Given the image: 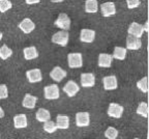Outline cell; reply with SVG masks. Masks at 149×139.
<instances>
[{
  "mask_svg": "<svg viewBox=\"0 0 149 139\" xmlns=\"http://www.w3.org/2000/svg\"><path fill=\"white\" fill-rule=\"evenodd\" d=\"M68 41H70V34L66 30L58 31V32L54 33L52 37V43L62 47L66 46L68 44Z\"/></svg>",
  "mask_w": 149,
  "mask_h": 139,
  "instance_id": "obj_1",
  "label": "cell"
},
{
  "mask_svg": "<svg viewBox=\"0 0 149 139\" xmlns=\"http://www.w3.org/2000/svg\"><path fill=\"white\" fill-rule=\"evenodd\" d=\"M44 95L47 100H57L60 97V91L57 84H51L44 88Z\"/></svg>",
  "mask_w": 149,
  "mask_h": 139,
  "instance_id": "obj_2",
  "label": "cell"
},
{
  "mask_svg": "<svg viewBox=\"0 0 149 139\" xmlns=\"http://www.w3.org/2000/svg\"><path fill=\"white\" fill-rule=\"evenodd\" d=\"M68 63L70 69H80L83 67V56L81 53H70L68 55Z\"/></svg>",
  "mask_w": 149,
  "mask_h": 139,
  "instance_id": "obj_3",
  "label": "cell"
},
{
  "mask_svg": "<svg viewBox=\"0 0 149 139\" xmlns=\"http://www.w3.org/2000/svg\"><path fill=\"white\" fill-rule=\"evenodd\" d=\"M54 25L56 27L62 29V30L68 31L70 28V18L66 14H64V13H61V14H59L58 18L55 20Z\"/></svg>",
  "mask_w": 149,
  "mask_h": 139,
  "instance_id": "obj_4",
  "label": "cell"
},
{
  "mask_svg": "<svg viewBox=\"0 0 149 139\" xmlns=\"http://www.w3.org/2000/svg\"><path fill=\"white\" fill-rule=\"evenodd\" d=\"M100 12L102 15L106 18H109L111 16H114L116 14V6H115V3L112 2V1H108L100 4Z\"/></svg>",
  "mask_w": 149,
  "mask_h": 139,
  "instance_id": "obj_5",
  "label": "cell"
},
{
  "mask_svg": "<svg viewBox=\"0 0 149 139\" xmlns=\"http://www.w3.org/2000/svg\"><path fill=\"white\" fill-rule=\"evenodd\" d=\"M124 109L121 105L117 104V103H111L108 108V115L111 116L113 118H120L123 114Z\"/></svg>",
  "mask_w": 149,
  "mask_h": 139,
  "instance_id": "obj_6",
  "label": "cell"
},
{
  "mask_svg": "<svg viewBox=\"0 0 149 139\" xmlns=\"http://www.w3.org/2000/svg\"><path fill=\"white\" fill-rule=\"evenodd\" d=\"M26 77H27V80L30 83H37V82H40L42 80V71L40 69H32L27 71Z\"/></svg>",
  "mask_w": 149,
  "mask_h": 139,
  "instance_id": "obj_7",
  "label": "cell"
},
{
  "mask_svg": "<svg viewBox=\"0 0 149 139\" xmlns=\"http://www.w3.org/2000/svg\"><path fill=\"white\" fill-rule=\"evenodd\" d=\"M90 124V114L88 112H78L76 114V125L77 127H87Z\"/></svg>",
  "mask_w": 149,
  "mask_h": 139,
  "instance_id": "obj_8",
  "label": "cell"
},
{
  "mask_svg": "<svg viewBox=\"0 0 149 139\" xmlns=\"http://www.w3.org/2000/svg\"><path fill=\"white\" fill-rule=\"evenodd\" d=\"M94 39H95V31L94 30L86 29V28H84L81 30V32H80V41L82 43L90 44V43H93Z\"/></svg>",
  "mask_w": 149,
  "mask_h": 139,
  "instance_id": "obj_9",
  "label": "cell"
},
{
  "mask_svg": "<svg viewBox=\"0 0 149 139\" xmlns=\"http://www.w3.org/2000/svg\"><path fill=\"white\" fill-rule=\"evenodd\" d=\"M66 75H68L66 71H64V70L60 67H54L53 70L50 72V77H51L55 82H61L63 79L66 77Z\"/></svg>",
  "mask_w": 149,
  "mask_h": 139,
  "instance_id": "obj_10",
  "label": "cell"
},
{
  "mask_svg": "<svg viewBox=\"0 0 149 139\" xmlns=\"http://www.w3.org/2000/svg\"><path fill=\"white\" fill-rule=\"evenodd\" d=\"M79 91H80L79 85L74 81H72V80H70L68 83L63 86V91H64L70 98L74 97V95L79 93Z\"/></svg>",
  "mask_w": 149,
  "mask_h": 139,
  "instance_id": "obj_11",
  "label": "cell"
},
{
  "mask_svg": "<svg viewBox=\"0 0 149 139\" xmlns=\"http://www.w3.org/2000/svg\"><path fill=\"white\" fill-rule=\"evenodd\" d=\"M126 49L128 50H139L142 47V43L139 37H136L134 35L128 34L126 37Z\"/></svg>",
  "mask_w": 149,
  "mask_h": 139,
  "instance_id": "obj_12",
  "label": "cell"
},
{
  "mask_svg": "<svg viewBox=\"0 0 149 139\" xmlns=\"http://www.w3.org/2000/svg\"><path fill=\"white\" fill-rule=\"evenodd\" d=\"M81 85L83 87H93L95 84V77L91 73H83L81 75Z\"/></svg>",
  "mask_w": 149,
  "mask_h": 139,
  "instance_id": "obj_13",
  "label": "cell"
},
{
  "mask_svg": "<svg viewBox=\"0 0 149 139\" xmlns=\"http://www.w3.org/2000/svg\"><path fill=\"white\" fill-rule=\"evenodd\" d=\"M102 84L106 91H114L118 87L116 76H107L102 79Z\"/></svg>",
  "mask_w": 149,
  "mask_h": 139,
  "instance_id": "obj_14",
  "label": "cell"
},
{
  "mask_svg": "<svg viewBox=\"0 0 149 139\" xmlns=\"http://www.w3.org/2000/svg\"><path fill=\"white\" fill-rule=\"evenodd\" d=\"M19 28L23 31L24 33L28 34V33L32 32L35 28V24L33 23V21L29 18H25L24 20H22L19 24Z\"/></svg>",
  "mask_w": 149,
  "mask_h": 139,
  "instance_id": "obj_15",
  "label": "cell"
},
{
  "mask_svg": "<svg viewBox=\"0 0 149 139\" xmlns=\"http://www.w3.org/2000/svg\"><path fill=\"white\" fill-rule=\"evenodd\" d=\"M127 32H128V34L134 35V37L141 39V37L143 35L144 30H143V26L142 25H140V24L137 23V22H133V23L130 25V27H128Z\"/></svg>",
  "mask_w": 149,
  "mask_h": 139,
  "instance_id": "obj_16",
  "label": "cell"
},
{
  "mask_svg": "<svg viewBox=\"0 0 149 139\" xmlns=\"http://www.w3.org/2000/svg\"><path fill=\"white\" fill-rule=\"evenodd\" d=\"M56 126L57 129L60 130H66L70 128V117L68 115H62V114H58L56 117Z\"/></svg>",
  "mask_w": 149,
  "mask_h": 139,
  "instance_id": "obj_17",
  "label": "cell"
},
{
  "mask_svg": "<svg viewBox=\"0 0 149 139\" xmlns=\"http://www.w3.org/2000/svg\"><path fill=\"white\" fill-rule=\"evenodd\" d=\"M112 61H113V57L110 54L100 53L98 55L97 65L100 67H110L112 65Z\"/></svg>",
  "mask_w": 149,
  "mask_h": 139,
  "instance_id": "obj_18",
  "label": "cell"
},
{
  "mask_svg": "<svg viewBox=\"0 0 149 139\" xmlns=\"http://www.w3.org/2000/svg\"><path fill=\"white\" fill-rule=\"evenodd\" d=\"M28 125L27 116L25 114H17L14 116V127L16 129H24Z\"/></svg>",
  "mask_w": 149,
  "mask_h": 139,
  "instance_id": "obj_19",
  "label": "cell"
},
{
  "mask_svg": "<svg viewBox=\"0 0 149 139\" xmlns=\"http://www.w3.org/2000/svg\"><path fill=\"white\" fill-rule=\"evenodd\" d=\"M37 103V98L34 95H31L30 93H26L22 102V106L27 109H34Z\"/></svg>",
  "mask_w": 149,
  "mask_h": 139,
  "instance_id": "obj_20",
  "label": "cell"
},
{
  "mask_svg": "<svg viewBox=\"0 0 149 139\" xmlns=\"http://www.w3.org/2000/svg\"><path fill=\"white\" fill-rule=\"evenodd\" d=\"M23 54L26 60H32V59H35V58L38 57V51H37V49L34 46L25 48L23 50Z\"/></svg>",
  "mask_w": 149,
  "mask_h": 139,
  "instance_id": "obj_21",
  "label": "cell"
},
{
  "mask_svg": "<svg viewBox=\"0 0 149 139\" xmlns=\"http://www.w3.org/2000/svg\"><path fill=\"white\" fill-rule=\"evenodd\" d=\"M35 117L38 121L40 123H45L47 121H50L51 118V113H50L49 110H47L45 108H40L37 110L36 114H35Z\"/></svg>",
  "mask_w": 149,
  "mask_h": 139,
  "instance_id": "obj_22",
  "label": "cell"
},
{
  "mask_svg": "<svg viewBox=\"0 0 149 139\" xmlns=\"http://www.w3.org/2000/svg\"><path fill=\"white\" fill-rule=\"evenodd\" d=\"M126 53H127V49L126 48H123V47H115L112 57L115 58V59H118V60H124L126 57Z\"/></svg>",
  "mask_w": 149,
  "mask_h": 139,
  "instance_id": "obj_23",
  "label": "cell"
},
{
  "mask_svg": "<svg viewBox=\"0 0 149 139\" xmlns=\"http://www.w3.org/2000/svg\"><path fill=\"white\" fill-rule=\"evenodd\" d=\"M98 11V2L96 0H86L85 2V12L88 14H95Z\"/></svg>",
  "mask_w": 149,
  "mask_h": 139,
  "instance_id": "obj_24",
  "label": "cell"
},
{
  "mask_svg": "<svg viewBox=\"0 0 149 139\" xmlns=\"http://www.w3.org/2000/svg\"><path fill=\"white\" fill-rule=\"evenodd\" d=\"M12 55L13 50L10 48H8L6 45H3L2 47H0V59L6 60L7 58H9Z\"/></svg>",
  "mask_w": 149,
  "mask_h": 139,
  "instance_id": "obj_25",
  "label": "cell"
},
{
  "mask_svg": "<svg viewBox=\"0 0 149 139\" xmlns=\"http://www.w3.org/2000/svg\"><path fill=\"white\" fill-rule=\"evenodd\" d=\"M42 128H44V130L46 131L47 133H49V134H52V133L56 132V130H57V126H56V124L54 123V121H52L51 119L45 121Z\"/></svg>",
  "mask_w": 149,
  "mask_h": 139,
  "instance_id": "obj_26",
  "label": "cell"
},
{
  "mask_svg": "<svg viewBox=\"0 0 149 139\" xmlns=\"http://www.w3.org/2000/svg\"><path fill=\"white\" fill-rule=\"evenodd\" d=\"M137 113L143 117H148V105L145 102H141L137 108Z\"/></svg>",
  "mask_w": 149,
  "mask_h": 139,
  "instance_id": "obj_27",
  "label": "cell"
},
{
  "mask_svg": "<svg viewBox=\"0 0 149 139\" xmlns=\"http://www.w3.org/2000/svg\"><path fill=\"white\" fill-rule=\"evenodd\" d=\"M105 137L107 139H116L118 137V130L113 127H109L105 131Z\"/></svg>",
  "mask_w": 149,
  "mask_h": 139,
  "instance_id": "obj_28",
  "label": "cell"
},
{
  "mask_svg": "<svg viewBox=\"0 0 149 139\" xmlns=\"http://www.w3.org/2000/svg\"><path fill=\"white\" fill-rule=\"evenodd\" d=\"M137 87L139 88L142 93H148V82H147V77H143L141 80L137 82Z\"/></svg>",
  "mask_w": 149,
  "mask_h": 139,
  "instance_id": "obj_29",
  "label": "cell"
},
{
  "mask_svg": "<svg viewBox=\"0 0 149 139\" xmlns=\"http://www.w3.org/2000/svg\"><path fill=\"white\" fill-rule=\"evenodd\" d=\"M13 6L9 0H0V13H5Z\"/></svg>",
  "mask_w": 149,
  "mask_h": 139,
  "instance_id": "obj_30",
  "label": "cell"
},
{
  "mask_svg": "<svg viewBox=\"0 0 149 139\" xmlns=\"http://www.w3.org/2000/svg\"><path fill=\"white\" fill-rule=\"evenodd\" d=\"M8 97V88L5 84H0V100L6 99Z\"/></svg>",
  "mask_w": 149,
  "mask_h": 139,
  "instance_id": "obj_31",
  "label": "cell"
},
{
  "mask_svg": "<svg viewBox=\"0 0 149 139\" xmlns=\"http://www.w3.org/2000/svg\"><path fill=\"white\" fill-rule=\"evenodd\" d=\"M125 1H126V4H127V7L130 9L136 8L140 4V0H125Z\"/></svg>",
  "mask_w": 149,
  "mask_h": 139,
  "instance_id": "obj_32",
  "label": "cell"
},
{
  "mask_svg": "<svg viewBox=\"0 0 149 139\" xmlns=\"http://www.w3.org/2000/svg\"><path fill=\"white\" fill-rule=\"evenodd\" d=\"M25 2L27 4H37L40 2V0H25Z\"/></svg>",
  "mask_w": 149,
  "mask_h": 139,
  "instance_id": "obj_33",
  "label": "cell"
},
{
  "mask_svg": "<svg viewBox=\"0 0 149 139\" xmlns=\"http://www.w3.org/2000/svg\"><path fill=\"white\" fill-rule=\"evenodd\" d=\"M143 30H144L145 32H148V22H146L145 25L143 26Z\"/></svg>",
  "mask_w": 149,
  "mask_h": 139,
  "instance_id": "obj_34",
  "label": "cell"
},
{
  "mask_svg": "<svg viewBox=\"0 0 149 139\" xmlns=\"http://www.w3.org/2000/svg\"><path fill=\"white\" fill-rule=\"evenodd\" d=\"M4 117V111H3V109L0 107V118Z\"/></svg>",
  "mask_w": 149,
  "mask_h": 139,
  "instance_id": "obj_35",
  "label": "cell"
},
{
  "mask_svg": "<svg viewBox=\"0 0 149 139\" xmlns=\"http://www.w3.org/2000/svg\"><path fill=\"white\" fill-rule=\"evenodd\" d=\"M53 3H59V2H63L64 0H51Z\"/></svg>",
  "mask_w": 149,
  "mask_h": 139,
  "instance_id": "obj_36",
  "label": "cell"
},
{
  "mask_svg": "<svg viewBox=\"0 0 149 139\" xmlns=\"http://www.w3.org/2000/svg\"><path fill=\"white\" fill-rule=\"evenodd\" d=\"M2 37H3V35H2V33L0 32V41H1V39H2Z\"/></svg>",
  "mask_w": 149,
  "mask_h": 139,
  "instance_id": "obj_37",
  "label": "cell"
},
{
  "mask_svg": "<svg viewBox=\"0 0 149 139\" xmlns=\"http://www.w3.org/2000/svg\"><path fill=\"white\" fill-rule=\"evenodd\" d=\"M134 139H139V138H134Z\"/></svg>",
  "mask_w": 149,
  "mask_h": 139,
  "instance_id": "obj_38",
  "label": "cell"
}]
</instances>
